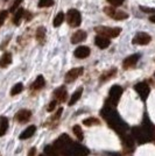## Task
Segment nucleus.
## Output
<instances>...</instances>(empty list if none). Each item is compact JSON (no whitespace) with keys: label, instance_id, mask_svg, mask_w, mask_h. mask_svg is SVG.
I'll return each mask as SVG.
<instances>
[{"label":"nucleus","instance_id":"1","mask_svg":"<svg viewBox=\"0 0 155 156\" xmlns=\"http://www.w3.org/2000/svg\"><path fill=\"white\" fill-rule=\"evenodd\" d=\"M54 147L64 156H86L89 151L79 143H75L67 134H62L54 142Z\"/></svg>","mask_w":155,"mask_h":156},{"label":"nucleus","instance_id":"2","mask_svg":"<svg viewBox=\"0 0 155 156\" xmlns=\"http://www.w3.org/2000/svg\"><path fill=\"white\" fill-rule=\"evenodd\" d=\"M102 115L106 120L109 126L116 130L117 133H119V134L126 133L128 126L124 122V120L119 117V114L117 113V111L112 106H105L102 110Z\"/></svg>","mask_w":155,"mask_h":156},{"label":"nucleus","instance_id":"3","mask_svg":"<svg viewBox=\"0 0 155 156\" xmlns=\"http://www.w3.org/2000/svg\"><path fill=\"white\" fill-rule=\"evenodd\" d=\"M132 136L134 137V140H136V142L142 144V143L149 142L154 139V135H152L150 133H148L143 127H133L132 128Z\"/></svg>","mask_w":155,"mask_h":156},{"label":"nucleus","instance_id":"4","mask_svg":"<svg viewBox=\"0 0 155 156\" xmlns=\"http://www.w3.org/2000/svg\"><path fill=\"white\" fill-rule=\"evenodd\" d=\"M121 96H123V87L119 86V85H113V86L111 87L110 93H109V99H107L109 106L114 107V106L119 103Z\"/></svg>","mask_w":155,"mask_h":156},{"label":"nucleus","instance_id":"5","mask_svg":"<svg viewBox=\"0 0 155 156\" xmlns=\"http://www.w3.org/2000/svg\"><path fill=\"white\" fill-rule=\"evenodd\" d=\"M96 32L99 35H104L106 37H117L121 33V28H119V27H97Z\"/></svg>","mask_w":155,"mask_h":156},{"label":"nucleus","instance_id":"6","mask_svg":"<svg viewBox=\"0 0 155 156\" xmlns=\"http://www.w3.org/2000/svg\"><path fill=\"white\" fill-rule=\"evenodd\" d=\"M67 21L71 27H78L82 22V16L77 9L71 8L67 13Z\"/></svg>","mask_w":155,"mask_h":156},{"label":"nucleus","instance_id":"7","mask_svg":"<svg viewBox=\"0 0 155 156\" xmlns=\"http://www.w3.org/2000/svg\"><path fill=\"white\" fill-rule=\"evenodd\" d=\"M104 12L114 20H125L128 18V14L123 12V11H118L114 7H105Z\"/></svg>","mask_w":155,"mask_h":156},{"label":"nucleus","instance_id":"8","mask_svg":"<svg viewBox=\"0 0 155 156\" xmlns=\"http://www.w3.org/2000/svg\"><path fill=\"white\" fill-rule=\"evenodd\" d=\"M135 91L139 93V96L141 97L142 100H146L147 97H148L149 92H150V89L147 83H138V84L134 86Z\"/></svg>","mask_w":155,"mask_h":156},{"label":"nucleus","instance_id":"9","mask_svg":"<svg viewBox=\"0 0 155 156\" xmlns=\"http://www.w3.org/2000/svg\"><path fill=\"white\" fill-rule=\"evenodd\" d=\"M150 35L147 34V33H138L135 36H134V39H133V43L134 44H141V46H145V44H148L149 42H150Z\"/></svg>","mask_w":155,"mask_h":156},{"label":"nucleus","instance_id":"10","mask_svg":"<svg viewBox=\"0 0 155 156\" xmlns=\"http://www.w3.org/2000/svg\"><path fill=\"white\" fill-rule=\"evenodd\" d=\"M82 73H83V68H75V69H71L70 71H68L67 75H65V82H67V83H71V82L76 80Z\"/></svg>","mask_w":155,"mask_h":156},{"label":"nucleus","instance_id":"11","mask_svg":"<svg viewBox=\"0 0 155 156\" xmlns=\"http://www.w3.org/2000/svg\"><path fill=\"white\" fill-rule=\"evenodd\" d=\"M120 136H121V140H123V143L124 146H125V148H127V149H133L134 148V137L132 136V135H128V134H126V133H123V134H120Z\"/></svg>","mask_w":155,"mask_h":156},{"label":"nucleus","instance_id":"12","mask_svg":"<svg viewBox=\"0 0 155 156\" xmlns=\"http://www.w3.org/2000/svg\"><path fill=\"white\" fill-rule=\"evenodd\" d=\"M32 117V112L28 110H21L15 114V119L19 122H27Z\"/></svg>","mask_w":155,"mask_h":156},{"label":"nucleus","instance_id":"13","mask_svg":"<svg viewBox=\"0 0 155 156\" xmlns=\"http://www.w3.org/2000/svg\"><path fill=\"white\" fill-rule=\"evenodd\" d=\"M95 43H96V46L99 47L100 49H106L107 47L110 46L111 42L106 36H104V35H97L96 39H95Z\"/></svg>","mask_w":155,"mask_h":156},{"label":"nucleus","instance_id":"14","mask_svg":"<svg viewBox=\"0 0 155 156\" xmlns=\"http://www.w3.org/2000/svg\"><path fill=\"white\" fill-rule=\"evenodd\" d=\"M142 127L147 130L148 133H150L152 135H154L155 136V127H154V125H153V122L149 120V118L147 117V114H145V117H143V120H142Z\"/></svg>","mask_w":155,"mask_h":156},{"label":"nucleus","instance_id":"15","mask_svg":"<svg viewBox=\"0 0 155 156\" xmlns=\"http://www.w3.org/2000/svg\"><path fill=\"white\" fill-rule=\"evenodd\" d=\"M89 55H90V48L89 47H78L77 49L75 50V56L77 58H86Z\"/></svg>","mask_w":155,"mask_h":156},{"label":"nucleus","instance_id":"16","mask_svg":"<svg viewBox=\"0 0 155 156\" xmlns=\"http://www.w3.org/2000/svg\"><path fill=\"white\" fill-rule=\"evenodd\" d=\"M54 96L56 97L58 101H61V103H63L67 100V97H68V93H67V90H65L64 86H61V87H58L56 89L55 91H54Z\"/></svg>","mask_w":155,"mask_h":156},{"label":"nucleus","instance_id":"17","mask_svg":"<svg viewBox=\"0 0 155 156\" xmlns=\"http://www.w3.org/2000/svg\"><path fill=\"white\" fill-rule=\"evenodd\" d=\"M139 58H140V55H138V54L128 56L127 58H125V61H124V68L127 69V68H131V66H134L136 64V62L139 61Z\"/></svg>","mask_w":155,"mask_h":156},{"label":"nucleus","instance_id":"18","mask_svg":"<svg viewBox=\"0 0 155 156\" xmlns=\"http://www.w3.org/2000/svg\"><path fill=\"white\" fill-rule=\"evenodd\" d=\"M85 39H86V33L84 30H77V32L72 35L71 42L74 44H76V43H79V42H83Z\"/></svg>","mask_w":155,"mask_h":156},{"label":"nucleus","instance_id":"19","mask_svg":"<svg viewBox=\"0 0 155 156\" xmlns=\"http://www.w3.org/2000/svg\"><path fill=\"white\" fill-rule=\"evenodd\" d=\"M35 130H36V127H35V126H29V127H27L26 129L21 133L20 139H21V140H26V139L32 137L33 135H34V133H35Z\"/></svg>","mask_w":155,"mask_h":156},{"label":"nucleus","instance_id":"20","mask_svg":"<svg viewBox=\"0 0 155 156\" xmlns=\"http://www.w3.org/2000/svg\"><path fill=\"white\" fill-rule=\"evenodd\" d=\"M45 78H43V76H39V77L35 79V82L32 84L31 89L32 90H40V89H42L45 86Z\"/></svg>","mask_w":155,"mask_h":156},{"label":"nucleus","instance_id":"21","mask_svg":"<svg viewBox=\"0 0 155 156\" xmlns=\"http://www.w3.org/2000/svg\"><path fill=\"white\" fill-rule=\"evenodd\" d=\"M12 63V55L9 52H6L2 55V57L0 58V68H6L7 65Z\"/></svg>","mask_w":155,"mask_h":156},{"label":"nucleus","instance_id":"22","mask_svg":"<svg viewBox=\"0 0 155 156\" xmlns=\"http://www.w3.org/2000/svg\"><path fill=\"white\" fill-rule=\"evenodd\" d=\"M7 129H8V120L7 118L1 117L0 118V136L5 135Z\"/></svg>","mask_w":155,"mask_h":156},{"label":"nucleus","instance_id":"23","mask_svg":"<svg viewBox=\"0 0 155 156\" xmlns=\"http://www.w3.org/2000/svg\"><path fill=\"white\" fill-rule=\"evenodd\" d=\"M23 15H25V9L23 8H18L16 11H15V14H14V18H13V22L15 25H19L21 19L23 18Z\"/></svg>","mask_w":155,"mask_h":156},{"label":"nucleus","instance_id":"24","mask_svg":"<svg viewBox=\"0 0 155 156\" xmlns=\"http://www.w3.org/2000/svg\"><path fill=\"white\" fill-rule=\"evenodd\" d=\"M82 93H83V89L81 87V89H78L77 91L75 92L72 96H71V99L69 100V105H75L76 103H77L78 100H79V98H81V96H82Z\"/></svg>","mask_w":155,"mask_h":156},{"label":"nucleus","instance_id":"25","mask_svg":"<svg viewBox=\"0 0 155 156\" xmlns=\"http://www.w3.org/2000/svg\"><path fill=\"white\" fill-rule=\"evenodd\" d=\"M45 153L47 156H59L58 150L54 146H47L45 148Z\"/></svg>","mask_w":155,"mask_h":156},{"label":"nucleus","instance_id":"26","mask_svg":"<svg viewBox=\"0 0 155 156\" xmlns=\"http://www.w3.org/2000/svg\"><path fill=\"white\" fill-rule=\"evenodd\" d=\"M45 29L42 28V27H40L39 29H38V32H36V39H38V41H39L40 43H43L45 42Z\"/></svg>","mask_w":155,"mask_h":156},{"label":"nucleus","instance_id":"27","mask_svg":"<svg viewBox=\"0 0 155 156\" xmlns=\"http://www.w3.org/2000/svg\"><path fill=\"white\" fill-rule=\"evenodd\" d=\"M64 18H65V15L64 13H58L57 15H56V18L54 19V26L55 27H58V26H61L62 23H63V21H64Z\"/></svg>","mask_w":155,"mask_h":156},{"label":"nucleus","instance_id":"28","mask_svg":"<svg viewBox=\"0 0 155 156\" xmlns=\"http://www.w3.org/2000/svg\"><path fill=\"white\" fill-rule=\"evenodd\" d=\"M22 90H23V85L21 84V83H18V84H15L13 87H12V90H11V94H12V96L19 94Z\"/></svg>","mask_w":155,"mask_h":156},{"label":"nucleus","instance_id":"29","mask_svg":"<svg viewBox=\"0 0 155 156\" xmlns=\"http://www.w3.org/2000/svg\"><path fill=\"white\" fill-rule=\"evenodd\" d=\"M74 134L77 136L78 140H83V130L81 128V126L79 125H76V126H74Z\"/></svg>","mask_w":155,"mask_h":156},{"label":"nucleus","instance_id":"30","mask_svg":"<svg viewBox=\"0 0 155 156\" xmlns=\"http://www.w3.org/2000/svg\"><path fill=\"white\" fill-rule=\"evenodd\" d=\"M83 124L86 125V126H95V125H99V120L96 119V118H88V119H84Z\"/></svg>","mask_w":155,"mask_h":156},{"label":"nucleus","instance_id":"31","mask_svg":"<svg viewBox=\"0 0 155 156\" xmlns=\"http://www.w3.org/2000/svg\"><path fill=\"white\" fill-rule=\"evenodd\" d=\"M54 4V0H40L39 7H50Z\"/></svg>","mask_w":155,"mask_h":156},{"label":"nucleus","instance_id":"32","mask_svg":"<svg viewBox=\"0 0 155 156\" xmlns=\"http://www.w3.org/2000/svg\"><path fill=\"white\" fill-rule=\"evenodd\" d=\"M6 18H7V12H6V11H2V12H0V27L2 26V23L5 22Z\"/></svg>","mask_w":155,"mask_h":156},{"label":"nucleus","instance_id":"33","mask_svg":"<svg viewBox=\"0 0 155 156\" xmlns=\"http://www.w3.org/2000/svg\"><path fill=\"white\" fill-rule=\"evenodd\" d=\"M21 1H22V0H15V2H14L13 5H12V7H11V12H15V11L18 9V7H19V5L21 4Z\"/></svg>","mask_w":155,"mask_h":156},{"label":"nucleus","instance_id":"34","mask_svg":"<svg viewBox=\"0 0 155 156\" xmlns=\"http://www.w3.org/2000/svg\"><path fill=\"white\" fill-rule=\"evenodd\" d=\"M114 72H116V70H111L110 72H107V73H105V75H103L102 76V80H105V79H107V78H110L112 75H114Z\"/></svg>","mask_w":155,"mask_h":156},{"label":"nucleus","instance_id":"35","mask_svg":"<svg viewBox=\"0 0 155 156\" xmlns=\"http://www.w3.org/2000/svg\"><path fill=\"white\" fill-rule=\"evenodd\" d=\"M140 8L145 13H155V8H148V7H140Z\"/></svg>","mask_w":155,"mask_h":156},{"label":"nucleus","instance_id":"36","mask_svg":"<svg viewBox=\"0 0 155 156\" xmlns=\"http://www.w3.org/2000/svg\"><path fill=\"white\" fill-rule=\"evenodd\" d=\"M109 1H110L113 6H120L124 2V0H109Z\"/></svg>","mask_w":155,"mask_h":156},{"label":"nucleus","instance_id":"37","mask_svg":"<svg viewBox=\"0 0 155 156\" xmlns=\"http://www.w3.org/2000/svg\"><path fill=\"white\" fill-rule=\"evenodd\" d=\"M55 107H56V100H54V101H52V103L49 104L47 111H48V112H52V110H55Z\"/></svg>","mask_w":155,"mask_h":156},{"label":"nucleus","instance_id":"38","mask_svg":"<svg viewBox=\"0 0 155 156\" xmlns=\"http://www.w3.org/2000/svg\"><path fill=\"white\" fill-rule=\"evenodd\" d=\"M35 151H36V149H35V148H32V149H31V151H29V156L35 155Z\"/></svg>","mask_w":155,"mask_h":156},{"label":"nucleus","instance_id":"39","mask_svg":"<svg viewBox=\"0 0 155 156\" xmlns=\"http://www.w3.org/2000/svg\"><path fill=\"white\" fill-rule=\"evenodd\" d=\"M149 20H150L152 22H155V14H154V15H152V16L149 18Z\"/></svg>","mask_w":155,"mask_h":156},{"label":"nucleus","instance_id":"40","mask_svg":"<svg viewBox=\"0 0 155 156\" xmlns=\"http://www.w3.org/2000/svg\"><path fill=\"white\" fill-rule=\"evenodd\" d=\"M40 156H43V155H40Z\"/></svg>","mask_w":155,"mask_h":156}]
</instances>
